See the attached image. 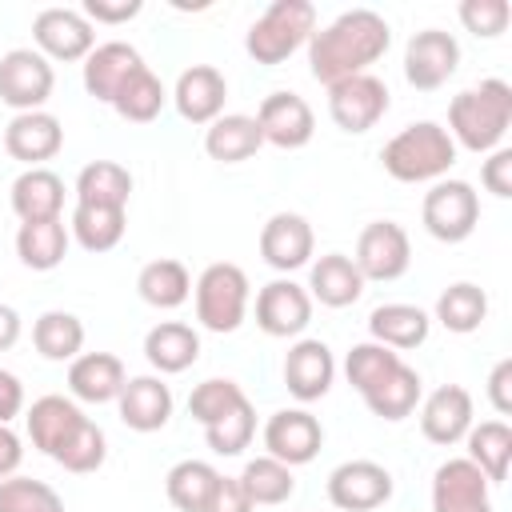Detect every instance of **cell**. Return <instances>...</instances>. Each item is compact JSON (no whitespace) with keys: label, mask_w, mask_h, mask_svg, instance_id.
Returning <instances> with one entry per match:
<instances>
[{"label":"cell","mask_w":512,"mask_h":512,"mask_svg":"<svg viewBox=\"0 0 512 512\" xmlns=\"http://www.w3.org/2000/svg\"><path fill=\"white\" fill-rule=\"evenodd\" d=\"M140 0H84V20L92 24H124L132 16H140Z\"/></svg>","instance_id":"cell-50"},{"label":"cell","mask_w":512,"mask_h":512,"mask_svg":"<svg viewBox=\"0 0 512 512\" xmlns=\"http://www.w3.org/2000/svg\"><path fill=\"white\" fill-rule=\"evenodd\" d=\"M436 320H440L448 332H456V336L476 332V328L488 320V296H484V288L472 284V280L448 284V288L440 292V300H436Z\"/></svg>","instance_id":"cell-36"},{"label":"cell","mask_w":512,"mask_h":512,"mask_svg":"<svg viewBox=\"0 0 512 512\" xmlns=\"http://www.w3.org/2000/svg\"><path fill=\"white\" fill-rule=\"evenodd\" d=\"M472 428V392L460 384H440L436 392L424 396L420 404V432L432 444H456Z\"/></svg>","instance_id":"cell-21"},{"label":"cell","mask_w":512,"mask_h":512,"mask_svg":"<svg viewBox=\"0 0 512 512\" xmlns=\"http://www.w3.org/2000/svg\"><path fill=\"white\" fill-rule=\"evenodd\" d=\"M256 124H260L264 144H276L284 152L304 148L312 140V132H316V116H312L308 100L296 96V92H272V96H264L260 108H256Z\"/></svg>","instance_id":"cell-15"},{"label":"cell","mask_w":512,"mask_h":512,"mask_svg":"<svg viewBox=\"0 0 512 512\" xmlns=\"http://www.w3.org/2000/svg\"><path fill=\"white\" fill-rule=\"evenodd\" d=\"M392 44V28L372 8H348L308 40V68L312 76L332 88L348 76L368 72Z\"/></svg>","instance_id":"cell-1"},{"label":"cell","mask_w":512,"mask_h":512,"mask_svg":"<svg viewBox=\"0 0 512 512\" xmlns=\"http://www.w3.org/2000/svg\"><path fill=\"white\" fill-rule=\"evenodd\" d=\"M400 364H404L400 352H392V348H384V344H376V340H364V344H352V348H348V356H344V376H348V384L364 396V392H372L380 380H388Z\"/></svg>","instance_id":"cell-42"},{"label":"cell","mask_w":512,"mask_h":512,"mask_svg":"<svg viewBox=\"0 0 512 512\" xmlns=\"http://www.w3.org/2000/svg\"><path fill=\"white\" fill-rule=\"evenodd\" d=\"M508 20H512L508 0H464V4H460V24H464L472 36L492 40V36H500V32L508 28Z\"/></svg>","instance_id":"cell-47"},{"label":"cell","mask_w":512,"mask_h":512,"mask_svg":"<svg viewBox=\"0 0 512 512\" xmlns=\"http://www.w3.org/2000/svg\"><path fill=\"white\" fill-rule=\"evenodd\" d=\"M128 196H132V172L116 160H92L76 176V204L128 208Z\"/></svg>","instance_id":"cell-34"},{"label":"cell","mask_w":512,"mask_h":512,"mask_svg":"<svg viewBox=\"0 0 512 512\" xmlns=\"http://www.w3.org/2000/svg\"><path fill=\"white\" fill-rule=\"evenodd\" d=\"M64 148V128L52 112H16L4 128V152L28 168H44V160H52Z\"/></svg>","instance_id":"cell-18"},{"label":"cell","mask_w":512,"mask_h":512,"mask_svg":"<svg viewBox=\"0 0 512 512\" xmlns=\"http://www.w3.org/2000/svg\"><path fill=\"white\" fill-rule=\"evenodd\" d=\"M0 512H64V500L44 480L8 476L0 480Z\"/></svg>","instance_id":"cell-46"},{"label":"cell","mask_w":512,"mask_h":512,"mask_svg":"<svg viewBox=\"0 0 512 512\" xmlns=\"http://www.w3.org/2000/svg\"><path fill=\"white\" fill-rule=\"evenodd\" d=\"M128 232V208H104V204H76L68 220V236L84 252H112Z\"/></svg>","instance_id":"cell-32"},{"label":"cell","mask_w":512,"mask_h":512,"mask_svg":"<svg viewBox=\"0 0 512 512\" xmlns=\"http://www.w3.org/2000/svg\"><path fill=\"white\" fill-rule=\"evenodd\" d=\"M316 32V8L312 0H272L248 28L244 52L256 64H284L300 44H308Z\"/></svg>","instance_id":"cell-4"},{"label":"cell","mask_w":512,"mask_h":512,"mask_svg":"<svg viewBox=\"0 0 512 512\" xmlns=\"http://www.w3.org/2000/svg\"><path fill=\"white\" fill-rule=\"evenodd\" d=\"M144 356L160 376H176L200 360V332L180 320H160L144 336Z\"/></svg>","instance_id":"cell-26"},{"label":"cell","mask_w":512,"mask_h":512,"mask_svg":"<svg viewBox=\"0 0 512 512\" xmlns=\"http://www.w3.org/2000/svg\"><path fill=\"white\" fill-rule=\"evenodd\" d=\"M56 72L36 48H12L0 56V100L16 112H40L52 96Z\"/></svg>","instance_id":"cell-9"},{"label":"cell","mask_w":512,"mask_h":512,"mask_svg":"<svg viewBox=\"0 0 512 512\" xmlns=\"http://www.w3.org/2000/svg\"><path fill=\"white\" fill-rule=\"evenodd\" d=\"M468 460L484 472L488 484L508 480V464H512V428L504 420H484L468 428Z\"/></svg>","instance_id":"cell-35"},{"label":"cell","mask_w":512,"mask_h":512,"mask_svg":"<svg viewBox=\"0 0 512 512\" xmlns=\"http://www.w3.org/2000/svg\"><path fill=\"white\" fill-rule=\"evenodd\" d=\"M32 344L44 360H56V364L68 360L72 364L84 348V324H80V316H72L64 308H52L32 324Z\"/></svg>","instance_id":"cell-37"},{"label":"cell","mask_w":512,"mask_h":512,"mask_svg":"<svg viewBox=\"0 0 512 512\" xmlns=\"http://www.w3.org/2000/svg\"><path fill=\"white\" fill-rule=\"evenodd\" d=\"M24 412V384L16 372L0 368V424H12Z\"/></svg>","instance_id":"cell-52"},{"label":"cell","mask_w":512,"mask_h":512,"mask_svg":"<svg viewBox=\"0 0 512 512\" xmlns=\"http://www.w3.org/2000/svg\"><path fill=\"white\" fill-rule=\"evenodd\" d=\"M352 264L360 268L364 284L368 280H400L412 264V244H408V232L396 224V220H372L360 236H356V256Z\"/></svg>","instance_id":"cell-8"},{"label":"cell","mask_w":512,"mask_h":512,"mask_svg":"<svg viewBox=\"0 0 512 512\" xmlns=\"http://www.w3.org/2000/svg\"><path fill=\"white\" fill-rule=\"evenodd\" d=\"M384 112H388V84L372 72L348 76V80L328 88V116L348 136H360V132L376 128Z\"/></svg>","instance_id":"cell-7"},{"label":"cell","mask_w":512,"mask_h":512,"mask_svg":"<svg viewBox=\"0 0 512 512\" xmlns=\"http://www.w3.org/2000/svg\"><path fill=\"white\" fill-rule=\"evenodd\" d=\"M128 384L120 356L112 352H80L68 364V392L84 404H112Z\"/></svg>","instance_id":"cell-23"},{"label":"cell","mask_w":512,"mask_h":512,"mask_svg":"<svg viewBox=\"0 0 512 512\" xmlns=\"http://www.w3.org/2000/svg\"><path fill=\"white\" fill-rule=\"evenodd\" d=\"M380 160H384V172L400 184L444 180V172L456 164V144L448 128H440L436 120H416L384 144Z\"/></svg>","instance_id":"cell-3"},{"label":"cell","mask_w":512,"mask_h":512,"mask_svg":"<svg viewBox=\"0 0 512 512\" xmlns=\"http://www.w3.org/2000/svg\"><path fill=\"white\" fill-rule=\"evenodd\" d=\"M104 456H108V436H104V428L96 424V420H80L76 428H72V436L52 452V460L64 468V472H76V476H84V472H96L100 464H104Z\"/></svg>","instance_id":"cell-43"},{"label":"cell","mask_w":512,"mask_h":512,"mask_svg":"<svg viewBox=\"0 0 512 512\" xmlns=\"http://www.w3.org/2000/svg\"><path fill=\"white\" fill-rule=\"evenodd\" d=\"M172 100H176V112L188 124H212L216 116H224L228 80L212 64H192V68L180 72V80L172 88Z\"/></svg>","instance_id":"cell-20"},{"label":"cell","mask_w":512,"mask_h":512,"mask_svg":"<svg viewBox=\"0 0 512 512\" xmlns=\"http://www.w3.org/2000/svg\"><path fill=\"white\" fill-rule=\"evenodd\" d=\"M248 396H244V388L236 384V380H228V376H212V380H204V384H196L192 388V396H188V416L196 420V424H216L220 416H228L236 404H244Z\"/></svg>","instance_id":"cell-44"},{"label":"cell","mask_w":512,"mask_h":512,"mask_svg":"<svg viewBox=\"0 0 512 512\" xmlns=\"http://www.w3.org/2000/svg\"><path fill=\"white\" fill-rule=\"evenodd\" d=\"M20 460H24V444H20V436H16L8 424H0V480L16 476Z\"/></svg>","instance_id":"cell-53"},{"label":"cell","mask_w":512,"mask_h":512,"mask_svg":"<svg viewBox=\"0 0 512 512\" xmlns=\"http://www.w3.org/2000/svg\"><path fill=\"white\" fill-rule=\"evenodd\" d=\"M164 104H168V92H164L160 76H156L148 64H144L140 72H132L128 84H124V88L116 92V100H112L116 116H124V120H132V124L156 120V116L164 112Z\"/></svg>","instance_id":"cell-40"},{"label":"cell","mask_w":512,"mask_h":512,"mask_svg":"<svg viewBox=\"0 0 512 512\" xmlns=\"http://www.w3.org/2000/svg\"><path fill=\"white\" fill-rule=\"evenodd\" d=\"M312 252H316V236L300 212H276L260 228V256L276 272H296L312 264Z\"/></svg>","instance_id":"cell-17"},{"label":"cell","mask_w":512,"mask_h":512,"mask_svg":"<svg viewBox=\"0 0 512 512\" xmlns=\"http://www.w3.org/2000/svg\"><path fill=\"white\" fill-rule=\"evenodd\" d=\"M236 480H240V488L248 492L252 508H256V504H284V500L296 492V476H292V468L280 464V460H272V456H256V460H248L244 472H240Z\"/></svg>","instance_id":"cell-41"},{"label":"cell","mask_w":512,"mask_h":512,"mask_svg":"<svg viewBox=\"0 0 512 512\" xmlns=\"http://www.w3.org/2000/svg\"><path fill=\"white\" fill-rule=\"evenodd\" d=\"M480 180H484V188H488L492 196L508 200V196H512V148L488 152V160H484V168H480Z\"/></svg>","instance_id":"cell-48"},{"label":"cell","mask_w":512,"mask_h":512,"mask_svg":"<svg viewBox=\"0 0 512 512\" xmlns=\"http://www.w3.org/2000/svg\"><path fill=\"white\" fill-rule=\"evenodd\" d=\"M488 400H492V408H496L500 416L512 412V360H508V356L496 360V368L488 372Z\"/></svg>","instance_id":"cell-51"},{"label":"cell","mask_w":512,"mask_h":512,"mask_svg":"<svg viewBox=\"0 0 512 512\" xmlns=\"http://www.w3.org/2000/svg\"><path fill=\"white\" fill-rule=\"evenodd\" d=\"M192 296H196V320H200V328L224 336V332H236L244 324L252 284H248V276H244L240 264L216 260V264H208L196 276Z\"/></svg>","instance_id":"cell-5"},{"label":"cell","mask_w":512,"mask_h":512,"mask_svg":"<svg viewBox=\"0 0 512 512\" xmlns=\"http://www.w3.org/2000/svg\"><path fill=\"white\" fill-rule=\"evenodd\" d=\"M204 512H252V500H248V492L240 488L236 476H220L212 496H208V504H204Z\"/></svg>","instance_id":"cell-49"},{"label":"cell","mask_w":512,"mask_h":512,"mask_svg":"<svg viewBox=\"0 0 512 512\" xmlns=\"http://www.w3.org/2000/svg\"><path fill=\"white\" fill-rule=\"evenodd\" d=\"M512 128V88L500 76L464 88L448 104V136L468 152H496Z\"/></svg>","instance_id":"cell-2"},{"label":"cell","mask_w":512,"mask_h":512,"mask_svg":"<svg viewBox=\"0 0 512 512\" xmlns=\"http://www.w3.org/2000/svg\"><path fill=\"white\" fill-rule=\"evenodd\" d=\"M32 40H36V52L44 60H64V64L84 60L96 48V32L84 20V12H76V8H44V12H36Z\"/></svg>","instance_id":"cell-13"},{"label":"cell","mask_w":512,"mask_h":512,"mask_svg":"<svg viewBox=\"0 0 512 512\" xmlns=\"http://www.w3.org/2000/svg\"><path fill=\"white\" fill-rule=\"evenodd\" d=\"M368 332L376 344H384L392 352H408V348H420L428 340L432 316L416 304H380L368 316Z\"/></svg>","instance_id":"cell-28"},{"label":"cell","mask_w":512,"mask_h":512,"mask_svg":"<svg viewBox=\"0 0 512 512\" xmlns=\"http://www.w3.org/2000/svg\"><path fill=\"white\" fill-rule=\"evenodd\" d=\"M136 292H140L144 304H152V308H160V312H172V308H180V304L192 296V276H188V268H184L180 260L160 256V260H148V264L140 268Z\"/></svg>","instance_id":"cell-33"},{"label":"cell","mask_w":512,"mask_h":512,"mask_svg":"<svg viewBox=\"0 0 512 512\" xmlns=\"http://www.w3.org/2000/svg\"><path fill=\"white\" fill-rule=\"evenodd\" d=\"M216 480H220V472L208 460H180V464L168 468L164 492H168L172 508H180V512H204Z\"/></svg>","instance_id":"cell-39"},{"label":"cell","mask_w":512,"mask_h":512,"mask_svg":"<svg viewBox=\"0 0 512 512\" xmlns=\"http://www.w3.org/2000/svg\"><path fill=\"white\" fill-rule=\"evenodd\" d=\"M420 220H424V228H428L432 240L460 244L480 224V196H476V188L468 180H436L424 192Z\"/></svg>","instance_id":"cell-6"},{"label":"cell","mask_w":512,"mask_h":512,"mask_svg":"<svg viewBox=\"0 0 512 512\" xmlns=\"http://www.w3.org/2000/svg\"><path fill=\"white\" fill-rule=\"evenodd\" d=\"M20 340V312L12 304H0V352H8Z\"/></svg>","instance_id":"cell-54"},{"label":"cell","mask_w":512,"mask_h":512,"mask_svg":"<svg viewBox=\"0 0 512 512\" xmlns=\"http://www.w3.org/2000/svg\"><path fill=\"white\" fill-rule=\"evenodd\" d=\"M308 296L320 300L324 308H348L364 296V276L344 252H324L308 268Z\"/></svg>","instance_id":"cell-25"},{"label":"cell","mask_w":512,"mask_h":512,"mask_svg":"<svg viewBox=\"0 0 512 512\" xmlns=\"http://www.w3.org/2000/svg\"><path fill=\"white\" fill-rule=\"evenodd\" d=\"M336 380V360H332V348L324 340H296L284 356V388L300 400V404H312L320 396H328Z\"/></svg>","instance_id":"cell-19"},{"label":"cell","mask_w":512,"mask_h":512,"mask_svg":"<svg viewBox=\"0 0 512 512\" xmlns=\"http://www.w3.org/2000/svg\"><path fill=\"white\" fill-rule=\"evenodd\" d=\"M252 436H256V412H252L248 400L236 404L228 416H220L216 424L204 428V440H208V448L216 456H240L252 444Z\"/></svg>","instance_id":"cell-45"},{"label":"cell","mask_w":512,"mask_h":512,"mask_svg":"<svg viewBox=\"0 0 512 512\" xmlns=\"http://www.w3.org/2000/svg\"><path fill=\"white\" fill-rule=\"evenodd\" d=\"M28 440H32V448H40L44 456H52L68 436H72V428L84 420V412L76 408V400H68V396H40V400H32V408H28Z\"/></svg>","instance_id":"cell-30"},{"label":"cell","mask_w":512,"mask_h":512,"mask_svg":"<svg viewBox=\"0 0 512 512\" xmlns=\"http://www.w3.org/2000/svg\"><path fill=\"white\" fill-rule=\"evenodd\" d=\"M420 392H424L420 372H416V368H408V364H400L388 380H380L372 392H364V404H368V408H372V416H380V420H404V416H412V412H416Z\"/></svg>","instance_id":"cell-38"},{"label":"cell","mask_w":512,"mask_h":512,"mask_svg":"<svg viewBox=\"0 0 512 512\" xmlns=\"http://www.w3.org/2000/svg\"><path fill=\"white\" fill-rule=\"evenodd\" d=\"M68 224L56 216V220H32V224H20L16 232V256L24 268L32 272H52L64 264L68 256Z\"/></svg>","instance_id":"cell-31"},{"label":"cell","mask_w":512,"mask_h":512,"mask_svg":"<svg viewBox=\"0 0 512 512\" xmlns=\"http://www.w3.org/2000/svg\"><path fill=\"white\" fill-rule=\"evenodd\" d=\"M140 68H144V60H140V52L132 44H124V40L96 44L84 56V92L104 100V104H112L116 92L128 84V76L140 72Z\"/></svg>","instance_id":"cell-22"},{"label":"cell","mask_w":512,"mask_h":512,"mask_svg":"<svg viewBox=\"0 0 512 512\" xmlns=\"http://www.w3.org/2000/svg\"><path fill=\"white\" fill-rule=\"evenodd\" d=\"M64 208V180L52 168H24L12 180V212L20 224L32 220H56Z\"/></svg>","instance_id":"cell-27"},{"label":"cell","mask_w":512,"mask_h":512,"mask_svg":"<svg viewBox=\"0 0 512 512\" xmlns=\"http://www.w3.org/2000/svg\"><path fill=\"white\" fill-rule=\"evenodd\" d=\"M392 472L376 460H344L328 476V500L340 512H372L392 500Z\"/></svg>","instance_id":"cell-10"},{"label":"cell","mask_w":512,"mask_h":512,"mask_svg":"<svg viewBox=\"0 0 512 512\" xmlns=\"http://www.w3.org/2000/svg\"><path fill=\"white\" fill-rule=\"evenodd\" d=\"M260 144H264L260 124L256 116H244V112H224L204 132V152L220 164H244L260 152Z\"/></svg>","instance_id":"cell-29"},{"label":"cell","mask_w":512,"mask_h":512,"mask_svg":"<svg viewBox=\"0 0 512 512\" xmlns=\"http://www.w3.org/2000/svg\"><path fill=\"white\" fill-rule=\"evenodd\" d=\"M320 444H324V428L308 408H280L264 424V448H268L264 456H272L288 468L316 460Z\"/></svg>","instance_id":"cell-14"},{"label":"cell","mask_w":512,"mask_h":512,"mask_svg":"<svg viewBox=\"0 0 512 512\" xmlns=\"http://www.w3.org/2000/svg\"><path fill=\"white\" fill-rule=\"evenodd\" d=\"M116 408L132 432H160L172 420V388L160 376H128Z\"/></svg>","instance_id":"cell-24"},{"label":"cell","mask_w":512,"mask_h":512,"mask_svg":"<svg viewBox=\"0 0 512 512\" xmlns=\"http://www.w3.org/2000/svg\"><path fill=\"white\" fill-rule=\"evenodd\" d=\"M432 512H492L488 480L468 456L444 460L436 468V476H432Z\"/></svg>","instance_id":"cell-16"},{"label":"cell","mask_w":512,"mask_h":512,"mask_svg":"<svg viewBox=\"0 0 512 512\" xmlns=\"http://www.w3.org/2000/svg\"><path fill=\"white\" fill-rule=\"evenodd\" d=\"M256 324H260L264 336H276V340L300 336L312 324V296H308V288L288 280V276L268 280L256 292Z\"/></svg>","instance_id":"cell-12"},{"label":"cell","mask_w":512,"mask_h":512,"mask_svg":"<svg viewBox=\"0 0 512 512\" xmlns=\"http://www.w3.org/2000/svg\"><path fill=\"white\" fill-rule=\"evenodd\" d=\"M460 68V44L444 28H424L404 48V80L416 92H432L448 84V76Z\"/></svg>","instance_id":"cell-11"}]
</instances>
